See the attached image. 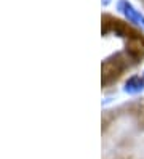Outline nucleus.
<instances>
[{"mask_svg": "<svg viewBox=\"0 0 144 159\" xmlns=\"http://www.w3.org/2000/svg\"><path fill=\"white\" fill-rule=\"evenodd\" d=\"M144 82L139 79V77H133V79H130L128 82H127V87H125V90H127L128 93H136V92H139V90H142L144 87Z\"/></svg>", "mask_w": 144, "mask_h": 159, "instance_id": "nucleus-2", "label": "nucleus"}, {"mask_svg": "<svg viewBox=\"0 0 144 159\" xmlns=\"http://www.w3.org/2000/svg\"><path fill=\"white\" fill-rule=\"evenodd\" d=\"M119 8L123 11V15L128 18V20L131 21V23H134V24H138V26H142L144 27V16L139 13V11H136L134 8L130 5V3H127V2H119Z\"/></svg>", "mask_w": 144, "mask_h": 159, "instance_id": "nucleus-1", "label": "nucleus"}]
</instances>
